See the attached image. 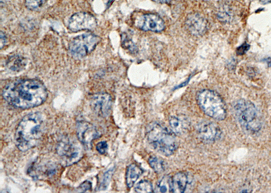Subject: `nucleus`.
<instances>
[{
    "label": "nucleus",
    "mask_w": 271,
    "mask_h": 193,
    "mask_svg": "<svg viewBox=\"0 0 271 193\" xmlns=\"http://www.w3.org/2000/svg\"><path fill=\"white\" fill-rule=\"evenodd\" d=\"M171 129L174 133L178 135L183 134L187 129L186 122L177 117H172L169 120Z\"/></svg>",
    "instance_id": "nucleus-17"
},
{
    "label": "nucleus",
    "mask_w": 271,
    "mask_h": 193,
    "mask_svg": "<svg viewBox=\"0 0 271 193\" xmlns=\"http://www.w3.org/2000/svg\"><path fill=\"white\" fill-rule=\"evenodd\" d=\"M114 170H115V168H112L104 174L103 180H102V182L100 184L99 187V190H105L107 189L108 186L109 185L110 182H111Z\"/></svg>",
    "instance_id": "nucleus-22"
},
{
    "label": "nucleus",
    "mask_w": 271,
    "mask_h": 193,
    "mask_svg": "<svg viewBox=\"0 0 271 193\" xmlns=\"http://www.w3.org/2000/svg\"><path fill=\"white\" fill-rule=\"evenodd\" d=\"M44 131V118L40 113L28 114L16 128V145L21 151H26L38 145Z\"/></svg>",
    "instance_id": "nucleus-2"
},
{
    "label": "nucleus",
    "mask_w": 271,
    "mask_h": 193,
    "mask_svg": "<svg viewBox=\"0 0 271 193\" xmlns=\"http://www.w3.org/2000/svg\"><path fill=\"white\" fill-rule=\"evenodd\" d=\"M122 44L124 48L130 50L132 53H136L138 51L137 47L132 42L131 39L126 34H123L122 36Z\"/></svg>",
    "instance_id": "nucleus-23"
},
{
    "label": "nucleus",
    "mask_w": 271,
    "mask_h": 193,
    "mask_svg": "<svg viewBox=\"0 0 271 193\" xmlns=\"http://www.w3.org/2000/svg\"><path fill=\"white\" fill-rule=\"evenodd\" d=\"M135 192L138 193H152L154 192V188L152 182L148 180H141L135 186Z\"/></svg>",
    "instance_id": "nucleus-21"
},
{
    "label": "nucleus",
    "mask_w": 271,
    "mask_h": 193,
    "mask_svg": "<svg viewBox=\"0 0 271 193\" xmlns=\"http://www.w3.org/2000/svg\"><path fill=\"white\" fill-rule=\"evenodd\" d=\"M218 18L224 23H229L233 18V11L229 6H223L218 12Z\"/></svg>",
    "instance_id": "nucleus-19"
},
{
    "label": "nucleus",
    "mask_w": 271,
    "mask_h": 193,
    "mask_svg": "<svg viewBox=\"0 0 271 193\" xmlns=\"http://www.w3.org/2000/svg\"><path fill=\"white\" fill-rule=\"evenodd\" d=\"M108 149V144L107 142L103 141L100 142V143L97 144V150L100 154H105L106 152L107 151Z\"/></svg>",
    "instance_id": "nucleus-26"
},
{
    "label": "nucleus",
    "mask_w": 271,
    "mask_h": 193,
    "mask_svg": "<svg viewBox=\"0 0 271 193\" xmlns=\"http://www.w3.org/2000/svg\"><path fill=\"white\" fill-rule=\"evenodd\" d=\"M81 145L69 137H64L58 142L56 147V153L63 165H73L82 158L83 151Z\"/></svg>",
    "instance_id": "nucleus-7"
},
{
    "label": "nucleus",
    "mask_w": 271,
    "mask_h": 193,
    "mask_svg": "<svg viewBox=\"0 0 271 193\" xmlns=\"http://www.w3.org/2000/svg\"><path fill=\"white\" fill-rule=\"evenodd\" d=\"M101 38L93 33H85L71 41L69 51L73 59L79 60L91 54L99 44Z\"/></svg>",
    "instance_id": "nucleus-6"
},
{
    "label": "nucleus",
    "mask_w": 271,
    "mask_h": 193,
    "mask_svg": "<svg viewBox=\"0 0 271 193\" xmlns=\"http://www.w3.org/2000/svg\"><path fill=\"white\" fill-rule=\"evenodd\" d=\"M148 164L156 173L161 174L166 170V167L165 162L162 159L155 157V156H153L148 159Z\"/></svg>",
    "instance_id": "nucleus-20"
},
{
    "label": "nucleus",
    "mask_w": 271,
    "mask_h": 193,
    "mask_svg": "<svg viewBox=\"0 0 271 193\" xmlns=\"http://www.w3.org/2000/svg\"><path fill=\"white\" fill-rule=\"evenodd\" d=\"M186 26L189 32L193 36H200L206 32L207 22L201 14L194 13L187 16Z\"/></svg>",
    "instance_id": "nucleus-13"
},
{
    "label": "nucleus",
    "mask_w": 271,
    "mask_h": 193,
    "mask_svg": "<svg viewBox=\"0 0 271 193\" xmlns=\"http://www.w3.org/2000/svg\"><path fill=\"white\" fill-rule=\"evenodd\" d=\"M2 96L14 107L28 109L42 105L48 97V91L38 79H18L8 84Z\"/></svg>",
    "instance_id": "nucleus-1"
},
{
    "label": "nucleus",
    "mask_w": 271,
    "mask_h": 193,
    "mask_svg": "<svg viewBox=\"0 0 271 193\" xmlns=\"http://www.w3.org/2000/svg\"><path fill=\"white\" fill-rule=\"evenodd\" d=\"M92 109L101 118H107L110 115L112 108V98L109 94H95L91 98Z\"/></svg>",
    "instance_id": "nucleus-11"
},
{
    "label": "nucleus",
    "mask_w": 271,
    "mask_h": 193,
    "mask_svg": "<svg viewBox=\"0 0 271 193\" xmlns=\"http://www.w3.org/2000/svg\"><path fill=\"white\" fill-rule=\"evenodd\" d=\"M197 102L201 110L216 120L223 121L227 117V109L223 100L217 92L204 90L197 94Z\"/></svg>",
    "instance_id": "nucleus-5"
},
{
    "label": "nucleus",
    "mask_w": 271,
    "mask_h": 193,
    "mask_svg": "<svg viewBox=\"0 0 271 193\" xmlns=\"http://www.w3.org/2000/svg\"><path fill=\"white\" fill-rule=\"evenodd\" d=\"M136 27L144 32H162L164 30L165 24L162 18L154 14H144L137 18Z\"/></svg>",
    "instance_id": "nucleus-10"
},
{
    "label": "nucleus",
    "mask_w": 271,
    "mask_h": 193,
    "mask_svg": "<svg viewBox=\"0 0 271 193\" xmlns=\"http://www.w3.org/2000/svg\"><path fill=\"white\" fill-rule=\"evenodd\" d=\"M152 1L157 2V3L168 4L170 3V2L172 1V0H152Z\"/></svg>",
    "instance_id": "nucleus-29"
},
{
    "label": "nucleus",
    "mask_w": 271,
    "mask_h": 193,
    "mask_svg": "<svg viewBox=\"0 0 271 193\" xmlns=\"http://www.w3.org/2000/svg\"><path fill=\"white\" fill-rule=\"evenodd\" d=\"M234 111L238 122L246 131L255 133L261 129V119L252 102L246 100H238L234 106Z\"/></svg>",
    "instance_id": "nucleus-4"
},
{
    "label": "nucleus",
    "mask_w": 271,
    "mask_h": 193,
    "mask_svg": "<svg viewBox=\"0 0 271 193\" xmlns=\"http://www.w3.org/2000/svg\"><path fill=\"white\" fill-rule=\"evenodd\" d=\"M260 2H262V3H268V0H260Z\"/></svg>",
    "instance_id": "nucleus-30"
},
{
    "label": "nucleus",
    "mask_w": 271,
    "mask_h": 193,
    "mask_svg": "<svg viewBox=\"0 0 271 193\" xmlns=\"http://www.w3.org/2000/svg\"><path fill=\"white\" fill-rule=\"evenodd\" d=\"M92 189V183L89 181H85L83 182L80 186L77 188V192H87V190Z\"/></svg>",
    "instance_id": "nucleus-25"
},
{
    "label": "nucleus",
    "mask_w": 271,
    "mask_h": 193,
    "mask_svg": "<svg viewBox=\"0 0 271 193\" xmlns=\"http://www.w3.org/2000/svg\"><path fill=\"white\" fill-rule=\"evenodd\" d=\"M26 65V59L20 55H13V56L10 57L6 61V66L12 71H22L25 67Z\"/></svg>",
    "instance_id": "nucleus-15"
},
{
    "label": "nucleus",
    "mask_w": 271,
    "mask_h": 193,
    "mask_svg": "<svg viewBox=\"0 0 271 193\" xmlns=\"http://www.w3.org/2000/svg\"><path fill=\"white\" fill-rule=\"evenodd\" d=\"M174 185V192H184L189 182L188 176L186 174L180 172L172 178Z\"/></svg>",
    "instance_id": "nucleus-16"
},
{
    "label": "nucleus",
    "mask_w": 271,
    "mask_h": 193,
    "mask_svg": "<svg viewBox=\"0 0 271 193\" xmlns=\"http://www.w3.org/2000/svg\"><path fill=\"white\" fill-rule=\"evenodd\" d=\"M48 0H25V6L27 9L36 10L42 7Z\"/></svg>",
    "instance_id": "nucleus-24"
},
{
    "label": "nucleus",
    "mask_w": 271,
    "mask_h": 193,
    "mask_svg": "<svg viewBox=\"0 0 271 193\" xmlns=\"http://www.w3.org/2000/svg\"><path fill=\"white\" fill-rule=\"evenodd\" d=\"M76 129L79 141L87 149H91L93 141L101 135L99 131L93 124L85 121L77 122Z\"/></svg>",
    "instance_id": "nucleus-9"
},
{
    "label": "nucleus",
    "mask_w": 271,
    "mask_h": 193,
    "mask_svg": "<svg viewBox=\"0 0 271 193\" xmlns=\"http://www.w3.org/2000/svg\"><path fill=\"white\" fill-rule=\"evenodd\" d=\"M0 38H0L1 39V46H0V48L2 49L6 44V42H7V38H6V34L2 32H1V36H0Z\"/></svg>",
    "instance_id": "nucleus-28"
},
{
    "label": "nucleus",
    "mask_w": 271,
    "mask_h": 193,
    "mask_svg": "<svg viewBox=\"0 0 271 193\" xmlns=\"http://www.w3.org/2000/svg\"><path fill=\"white\" fill-rule=\"evenodd\" d=\"M97 26L95 16L88 12H77L71 16L69 20L68 29L71 32L93 30Z\"/></svg>",
    "instance_id": "nucleus-8"
},
{
    "label": "nucleus",
    "mask_w": 271,
    "mask_h": 193,
    "mask_svg": "<svg viewBox=\"0 0 271 193\" xmlns=\"http://www.w3.org/2000/svg\"><path fill=\"white\" fill-rule=\"evenodd\" d=\"M158 190L160 192H174V185L173 179L170 176H165L159 182Z\"/></svg>",
    "instance_id": "nucleus-18"
},
{
    "label": "nucleus",
    "mask_w": 271,
    "mask_h": 193,
    "mask_svg": "<svg viewBox=\"0 0 271 193\" xmlns=\"http://www.w3.org/2000/svg\"><path fill=\"white\" fill-rule=\"evenodd\" d=\"M146 139L156 151L166 156L176 151L178 144L172 131L158 122H152L146 127Z\"/></svg>",
    "instance_id": "nucleus-3"
},
{
    "label": "nucleus",
    "mask_w": 271,
    "mask_h": 193,
    "mask_svg": "<svg viewBox=\"0 0 271 193\" xmlns=\"http://www.w3.org/2000/svg\"><path fill=\"white\" fill-rule=\"evenodd\" d=\"M142 173L143 171L141 168L136 166V164H131L128 166L126 174V185L128 188H131Z\"/></svg>",
    "instance_id": "nucleus-14"
},
{
    "label": "nucleus",
    "mask_w": 271,
    "mask_h": 193,
    "mask_svg": "<svg viewBox=\"0 0 271 193\" xmlns=\"http://www.w3.org/2000/svg\"><path fill=\"white\" fill-rule=\"evenodd\" d=\"M197 132L203 142L207 143H215L221 136V130L215 123L203 121L197 126Z\"/></svg>",
    "instance_id": "nucleus-12"
},
{
    "label": "nucleus",
    "mask_w": 271,
    "mask_h": 193,
    "mask_svg": "<svg viewBox=\"0 0 271 193\" xmlns=\"http://www.w3.org/2000/svg\"><path fill=\"white\" fill-rule=\"evenodd\" d=\"M250 47V45H248L247 43H244L243 45H242L241 46L237 49V55H243L245 54L249 50Z\"/></svg>",
    "instance_id": "nucleus-27"
}]
</instances>
